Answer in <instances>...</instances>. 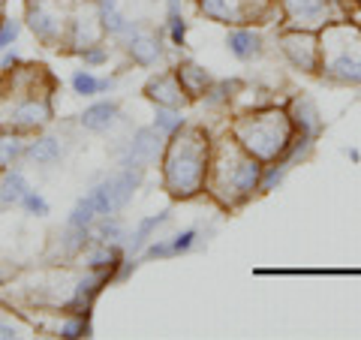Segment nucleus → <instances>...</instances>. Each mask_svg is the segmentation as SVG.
I'll use <instances>...</instances> for the list:
<instances>
[{"label": "nucleus", "instance_id": "nucleus-14", "mask_svg": "<svg viewBox=\"0 0 361 340\" xmlns=\"http://www.w3.org/2000/svg\"><path fill=\"white\" fill-rule=\"evenodd\" d=\"M127 54L133 58V63H139V66H154L157 61L163 58V42H160V37H157V33L139 28V30H135L133 37L127 40Z\"/></svg>", "mask_w": 361, "mask_h": 340}, {"label": "nucleus", "instance_id": "nucleus-20", "mask_svg": "<svg viewBox=\"0 0 361 340\" xmlns=\"http://www.w3.org/2000/svg\"><path fill=\"white\" fill-rule=\"evenodd\" d=\"M90 235L99 238V241H109V244H127V226H123V220L118 217V214H106V217H99L94 226H90Z\"/></svg>", "mask_w": 361, "mask_h": 340}, {"label": "nucleus", "instance_id": "nucleus-5", "mask_svg": "<svg viewBox=\"0 0 361 340\" xmlns=\"http://www.w3.org/2000/svg\"><path fill=\"white\" fill-rule=\"evenodd\" d=\"M280 28L319 33L325 25L349 16L346 0H277Z\"/></svg>", "mask_w": 361, "mask_h": 340}, {"label": "nucleus", "instance_id": "nucleus-34", "mask_svg": "<svg viewBox=\"0 0 361 340\" xmlns=\"http://www.w3.org/2000/svg\"><path fill=\"white\" fill-rule=\"evenodd\" d=\"M0 214H4V211H0Z\"/></svg>", "mask_w": 361, "mask_h": 340}, {"label": "nucleus", "instance_id": "nucleus-7", "mask_svg": "<svg viewBox=\"0 0 361 340\" xmlns=\"http://www.w3.org/2000/svg\"><path fill=\"white\" fill-rule=\"evenodd\" d=\"M196 4L205 18L217 21V25H229V28L259 25L274 9L271 0H196Z\"/></svg>", "mask_w": 361, "mask_h": 340}, {"label": "nucleus", "instance_id": "nucleus-29", "mask_svg": "<svg viewBox=\"0 0 361 340\" xmlns=\"http://www.w3.org/2000/svg\"><path fill=\"white\" fill-rule=\"evenodd\" d=\"M196 229H184V232H178L175 238H172V253L178 256V253H187L190 250V247H193L196 244Z\"/></svg>", "mask_w": 361, "mask_h": 340}, {"label": "nucleus", "instance_id": "nucleus-10", "mask_svg": "<svg viewBox=\"0 0 361 340\" xmlns=\"http://www.w3.org/2000/svg\"><path fill=\"white\" fill-rule=\"evenodd\" d=\"M145 97H148L154 106H169V109H184L187 103H193V99L187 97V90L180 87V78L175 70L151 75L148 85H145Z\"/></svg>", "mask_w": 361, "mask_h": 340}, {"label": "nucleus", "instance_id": "nucleus-30", "mask_svg": "<svg viewBox=\"0 0 361 340\" xmlns=\"http://www.w3.org/2000/svg\"><path fill=\"white\" fill-rule=\"evenodd\" d=\"M166 256H175L172 241H154V244L145 247V259H166Z\"/></svg>", "mask_w": 361, "mask_h": 340}, {"label": "nucleus", "instance_id": "nucleus-28", "mask_svg": "<svg viewBox=\"0 0 361 340\" xmlns=\"http://www.w3.org/2000/svg\"><path fill=\"white\" fill-rule=\"evenodd\" d=\"M82 61L87 63V66H99V63H106L109 61V45H90V49H85L82 51Z\"/></svg>", "mask_w": 361, "mask_h": 340}, {"label": "nucleus", "instance_id": "nucleus-24", "mask_svg": "<svg viewBox=\"0 0 361 340\" xmlns=\"http://www.w3.org/2000/svg\"><path fill=\"white\" fill-rule=\"evenodd\" d=\"M184 115H180V109H169V106H157V115H154V127L160 130L166 139L172 133H178L180 127H184Z\"/></svg>", "mask_w": 361, "mask_h": 340}, {"label": "nucleus", "instance_id": "nucleus-16", "mask_svg": "<svg viewBox=\"0 0 361 340\" xmlns=\"http://www.w3.org/2000/svg\"><path fill=\"white\" fill-rule=\"evenodd\" d=\"M118 115H121L118 103H109V99H103V103L87 106L82 111V118H78V123H82V130H87V133H106V130L115 127Z\"/></svg>", "mask_w": 361, "mask_h": 340}, {"label": "nucleus", "instance_id": "nucleus-15", "mask_svg": "<svg viewBox=\"0 0 361 340\" xmlns=\"http://www.w3.org/2000/svg\"><path fill=\"white\" fill-rule=\"evenodd\" d=\"M175 73H178V78H180V87L187 90V97L190 99H202L211 90V85H214V78L202 70L199 63H193V61H180L178 66H175Z\"/></svg>", "mask_w": 361, "mask_h": 340}, {"label": "nucleus", "instance_id": "nucleus-27", "mask_svg": "<svg viewBox=\"0 0 361 340\" xmlns=\"http://www.w3.org/2000/svg\"><path fill=\"white\" fill-rule=\"evenodd\" d=\"M18 33H21V21H16V18H0V51H6L9 45L18 40Z\"/></svg>", "mask_w": 361, "mask_h": 340}, {"label": "nucleus", "instance_id": "nucleus-19", "mask_svg": "<svg viewBox=\"0 0 361 340\" xmlns=\"http://www.w3.org/2000/svg\"><path fill=\"white\" fill-rule=\"evenodd\" d=\"M37 328L30 325V320L16 308H0V340L9 337H33Z\"/></svg>", "mask_w": 361, "mask_h": 340}, {"label": "nucleus", "instance_id": "nucleus-11", "mask_svg": "<svg viewBox=\"0 0 361 340\" xmlns=\"http://www.w3.org/2000/svg\"><path fill=\"white\" fill-rule=\"evenodd\" d=\"M286 111H289L292 123H295V133L304 135V139H313L316 142V135L322 133V115H319V106L313 103V97L295 94L286 103Z\"/></svg>", "mask_w": 361, "mask_h": 340}, {"label": "nucleus", "instance_id": "nucleus-31", "mask_svg": "<svg viewBox=\"0 0 361 340\" xmlns=\"http://www.w3.org/2000/svg\"><path fill=\"white\" fill-rule=\"evenodd\" d=\"M0 18H4V0H0Z\"/></svg>", "mask_w": 361, "mask_h": 340}, {"label": "nucleus", "instance_id": "nucleus-13", "mask_svg": "<svg viewBox=\"0 0 361 340\" xmlns=\"http://www.w3.org/2000/svg\"><path fill=\"white\" fill-rule=\"evenodd\" d=\"M226 45H229V51H232L238 61H256L259 54L265 51V40H262V33L253 30V25L232 28L229 33H226Z\"/></svg>", "mask_w": 361, "mask_h": 340}, {"label": "nucleus", "instance_id": "nucleus-17", "mask_svg": "<svg viewBox=\"0 0 361 340\" xmlns=\"http://www.w3.org/2000/svg\"><path fill=\"white\" fill-rule=\"evenodd\" d=\"M61 157H63V148H61V142L54 139V135H37V139H30L25 145V160L37 163L42 169L54 166Z\"/></svg>", "mask_w": 361, "mask_h": 340}, {"label": "nucleus", "instance_id": "nucleus-26", "mask_svg": "<svg viewBox=\"0 0 361 340\" xmlns=\"http://www.w3.org/2000/svg\"><path fill=\"white\" fill-rule=\"evenodd\" d=\"M166 30L172 37L175 45H184V37H187V18L180 9H169V21H166Z\"/></svg>", "mask_w": 361, "mask_h": 340}, {"label": "nucleus", "instance_id": "nucleus-3", "mask_svg": "<svg viewBox=\"0 0 361 340\" xmlns=\"http://www.w3.org/2000/svg\"><path fill=\"white\" fill-rule=\"evenodd\" d=\"M229 133L259 163L283 160L298 135L286 106H262V109L244 111V115H238L229 123Z\"/></svg>", "mask_w": 361, "mask_h": 340}, {"label": "nucleus", "instance_id": "nucleus-33", "mask_svg": "<svg viewBox=\"0 0 361 340\" xmlns=\"http://www.w3.org/2000/svg\"><path fill=\"white\" fill-rule=\"evenodd\" d=\"M0 172H4V169H0Z\"/></svg>", "mask_w": 361, "mask_h": 340}, {"label": "nucleus", "instance_id": "nucleus-8", "mask_svg": "<svg viewBox=\"0 0 361 340\" xmlns=\"http://www.w3.org/2000/svg\"><path fill=\"white\" fill-rule=\"evenodd\" d=\"M277 45H280V54L289 61L292 70L307 73V75L319 73V37H316V33L280 28Z\"/></svg>", "mask_w": 361, "mask_h": 340}, {"label": "nucleus", "instance_id": "nucleus-9", "mask_svg": "<svg viewBox=\"0 0 361 340\" xmlns=\"http://www.w3.org/2000/svg\"><path fill=\"white\" fill-rule=\"evenodd\" d=\"M166 148V135L151 123V127H139L133 133V139L127 142V151H123V163H135V166H154L160 163ZM121 163V166H123Z\"/></svg>", "mask_w": 361, "mask_h": 340}, {"label": "nucleus", "instance_id": "nucleus-4", "mask_svg": "<svg viewBox=\"0 0 361 340\" xmlns=\"http://www.w3.org/2000/svg\"><path fill=\"white\" fill-rule=\"evenodd\" d=\"M319 73L331 85H361V25L341 18L325 25L319 33Z\"/></svg>", "mask_w": 361, "mask_h": 340}, {"label": "nucleus", "instance_id": "nucleus-6", "mask_svg": "<svg viewBox=\"0 0 361 340\" xmlns=\"http://www.w3.org/2000/svg\"><path fill=\"white\" fill-rule=\"evenodd\" d=\"M70 16L61 0H27L25 6V21L33 30L42 45H51V49H61L66 42V33H70Z\"/></svg>", "mask_w": 361, "mask_h": 340}, {"label": "nucleus", "instance_id": "nucleus-1", "mask_svg": "<svg viewBox=\"0 0 361 340\" xmlns=\"http://www.w3.org/2000/svg\"><path fill=\"white\" fill-rule=\"evenodd\" d=\"M262 169L265 163H259L253 154H247L238 145V139L226 130L217 142H211L205 193L217 202V208L238 211L259 193Z\"/></svg>", "mask_w": 361, "mask_h": 340}, {"label": "nucleus", "instance_id": "nucleus-18", "mask_svg": "<svg viewBox=\"0 0 361 340\" xmlns=\"http://www.w3.org/2000/svg\"><path fill=\"white\" fill-rule=\"evenodd\" d=\"M30 190L25 172H21L18 166L13 169H4L0 172V205L4 208H16L21 199H25V193Z\"/></svg>", "mask_w": 361, "mask_h": 340}, {"label": "nucleus", "instance_id": "nucleus-21", "mask_svg": "<svg viewBox=\"0 0 361 340\" xmlns=\"http://www.w3.org/2000/svg\"><path fill=\"white\" fill-rule=\"evenodd\" d=\"M163 223H169V211H163V214H151V217H145L139 226H135L133 235H130V247H133V253L145 250V247H148V241L154 238V232L160 229Z\"/></svg>", "mask_w": 361, "mask_h": 340}, {"label": "nucleus", "instance_id": "nucleus-12", "mask_svg": "<svg viewBox=\"0 0 361 340\" xmlns=\"http://www.w3.org/2000/svg\"><path fill=\"white\" fill-rule=\"evenodd\" d=\"M121 262V247L99 241V238L90 235V241L82 247V253L75 256L78 268H90V271H111Z\"/></svg>", "mask_w": 361, "mask_h": 340}, {"label": "nucleus", "instance_id": "nucleus-32", "mask_svg": "<svg viewBox=\"0 0 361 340\" xmlns=\"http://www.w3.org/2000/svg\"><path fill=\"white\" fill-rule=\"evenodd\" d=\"M355 4H361V0H355Z\"/></svg>", "mask_w": 361, "mask_h": 340}, {"label": "nucleus", "instance_id": "nucleus-23", "mask_svg": "<svg viewBox=\"0 0 361 340\" xmlns=\"http://www.w3.org/2000/svg\"><path fill=\"white\" fill-rule=\"evenodd\" d=\"M25 135L0 133V169H13L18 160H25Z\"/></svg>", "mask_w": 361, "mask_h": 340}, {"label": "nucleus", "instance_id": "nucleus-2", "mask_svg": "<svg viewBox=\"0 0 361 340\" xmlns=\"http://www.w3.org/2000/svg\"><path fill=\"white\" fill-rule=\"evenodd\" d=\"M211 160V135L202 127L184 123L178 133L166 139L160 157L163 166V190L175 202H187L205 193V175Z\"/></svg>", "mask_w": 361, "mask_h": 340}, {"label": "nucleus", "instance_id": "nucleus-22", "mask_svg": "<svg viewBox=\"0 0 361 340\" xmlns=\"http://www.w3.org/2000/svg\"><path fill=\"white\" fill-rule=\"evenodd\" d=\"M111 85H115V78H97L90 70L73 73V90L78 97H97V94H103V90H111Z\"/></svg>", "mask_w": 361, "mask_h": 340}, {"label": "nucleus", "instance_id": "nucleus-25", "mask_svg": "<svg viewBox=\"0 0 361 340\" xmlns=\"http://www.w3.org/2000/svg\"><path fill=\"white\" fill-rule=\"evenodd\" d=\"M18 208H25L30 217H49V211H51V208H49V202H45L37 190H27V193H25V199L18 202Z\"/></svg>", "mask_w": 361, "mask_h": 340}]
</instances>
